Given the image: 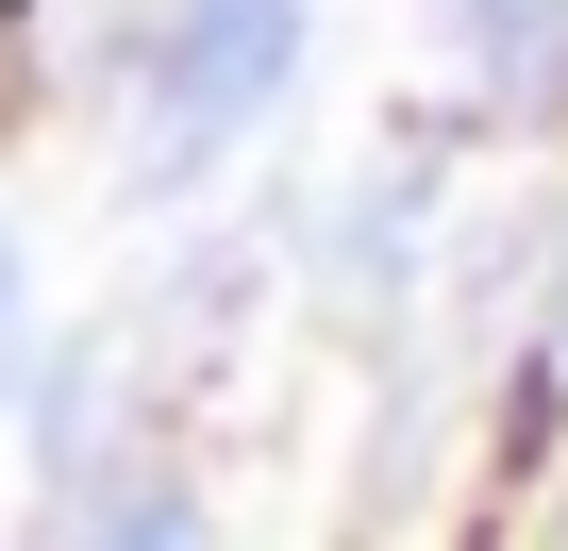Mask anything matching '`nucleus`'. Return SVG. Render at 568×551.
I'll return each mask as SVG.
<instances>
[{
  "instance_id": "1",
  "label": "nucleus",
  "mask_w": 568,
  "mask_h": 551,
  "mask_svg": "<svg viewBox=\"0 0 568 551\" xmlns=\"http://www.w3.org/2000/svg\"><path fill=\"white\" fill-rule=\"evenodd\" d=\"M302 68V0H168L151 34V184H201Z\"/></svg>"
},
{
  "instance_id": "2",
  "label": "nucleus",
  "mask_w": 568,
  "mask_h": 551,
  "mask_svg": "<svg viewBox=\"0 0 568 551\" xmlns=\"http://www.w3.org/2000/svg\"><path fill=\"white\" fill-rule=\"evenodd\" d=\"M452 18V51L485 68V84H535L551 51H568V0H435Z\"/></svg>"
},
{
  "instance_id": "3",
  "label": "nucleus",
  "mask_w": 568,
  "mask_h": 551,
  "mask_svg": "<svg viewBox=\"0 0 568 551\" xmlns=\"http://www.w3.org/2000/svg\"><path fill=\"white\" fill-rule=\"evenodd\" d=\"M101 551H201V518H184V501H134V518H118Z\"/></svg>"
},
{
  "instance_id": "4",
  "label": "nucleus",
  "mask_w": 568,
  "mask_h": 551,
  "mask_svg": "<svg viewBox=\"0 0 568 551\" xmlns=\"http://www.w3.org/2000/svg\"><path fill=\"white\" fill-rule=\"evenodd\" d=\"M0 335H18V234H0Z\"/></svg>"
}]
</instances>
